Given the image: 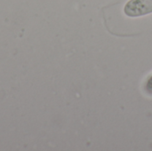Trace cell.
<instances>
[{
	"instance_id": "obj_1",
	"label": "cell",
	"mask_w": 152,
	"mask_h": 151,
	"mask_svg": "<svg viewBox=\"0 0 152 151\" xmlns=\"http://www.w3.org/2000/svg\"><path fill=\"white\" fill-rule=\"evenodd\" d=\"M128 17H141L152 12V0H129L124 8Z\"/></svg>"
},
{
	"instance_id": "obj_2",
	"label": "cell",
	"mask_w": 152,
	"mask_h": 151,
	"mask_svg": "<svg viewBox=\"0 0 152 151\" xmlns=\"http://www.w3.org/2000/svg\"><path fill=\"white\" fill-rule=\"evenodd\" d=\"M144 91H145V93L148 95L152 96V75L149 76L148 78L145 81V84H144Z\"/></svg>"
}]
</instances>
